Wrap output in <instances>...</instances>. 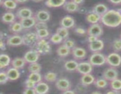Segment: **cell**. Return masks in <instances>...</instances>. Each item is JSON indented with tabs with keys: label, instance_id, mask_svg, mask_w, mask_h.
Returning <instances> with one entry per match:
<instances>
[{
	"label": "cell",
	"instance_id": "cell-1",
	"mask_svg": "<svg viewBox=\"0 0 121 94\" xmlns=\"http://www.w3.org/2000/svg\"><path fill=\"white\" fill-rule=\"evenodd\" d=\"M100 22L108 27L117 28L121 25V9H109L101 16Z\"/></svg>",
	"mask_w": 121,
	"mask_h": 94
},
{
	"label": "cell",
	"instance_id": "cell-2",
	"mask_svg": "<svg viewBox=\"0 0 121 94\" xmlns=\"http://www.w3.org/2000/svg\"><path fill=\"white\" fill-rule=\"evenodd\" d=\"M34 49L38 51L40 55H47L52 51L49 42L46 39H40L35 44Z\"/></svg>",
	"mask_w": 121,
	"mask_h": 94
},
{
	"label": "cell",
	"instance_id": "cell-3",
	"mask_svg": "<svg viewBox=\"0 0 121 94\" xmlns=\"http://www.w3.org/2000/svg\"><path fill=\"white\" fill-rule=\"evenodd\" d=\"M22 36L23 45L31 48L35 47L37 42L40 39L35 32H28L24 34Z\"/></svg>",
	"mask_w": 121,
	"mask_h": 94
},
{
	"label": "cell",
	"instance_id": "cell-4",
	"mask_svg": "<svg viewBox=\"0 0 121 94\" xmlns=\"http://www.w3.org/2000/svg\"><path fill=\"white\" fill-rule=\"evenodd\" d=\"M89 62L93 67H100L106 63V56L100 52H94L90 56Z\"/></svg>",
	"mask_w": 121,
	"mask_h": 94
},
{
	"label": "cell",
	"instance_id": "cell-5",
	"mask_svg": "<svg viewBox=\"0 0 121 94\" xmlns=\"http://www.w3.org/2000/svg\"><path fill=\"white\" fill-rule=\"evenodd\" d=\"M106 63L112 67H118L121 65V56L118 53L112 52L106 56Z\"/></svg>",
	"mask_w": 121,
	"mask_h": 94
},
{
	"label": "cell",
	"instance_id": "cell-6",
	"mask_svg": "<svg viewBox=\"0 0 121 94\" xmlns=\"http://www.w3.org/2000/svg\"><path fill=\"white\" fill-rule=\"evenodd\" d=\"M56 88L61 92L71 89L72 83L68 79L66 78H61L57 79L55 83Z\"/></svg>",
	"mask_w": 121,
	"mask_h": 94
},
{
	"label": "cell",
	"instance_id": "cell-7",
	"mask_svg": "<svg viewBox=\"0 0 121 94\" xmlns=\"http://www.w3.org/2000/svg\"><path fill=\"white\" fill-rule=\"evenodd\" d=\"M6 44L9 47H18L23 45L22 36L18 34H14L8 36L6 41Z\"/></svg>",
	"mask_w": 121,
	"mask_h": 94
},
{
	"label": "cell",
	"instance_id": "cell-8",
	"mask_svg": "<svg viewBox=\"0 0 121 94\" xmlns=\"http://www.w3.org/2000/svg\"><path fill=\"white\" fill-rule=\"evenodd\" d=\"M40 54L38 52V51H37L35 49H33L26 52L23 58L27 63H31L37 62L40 58Z\"/></svg>",
	"mask_w": 121,
	"mask_h": 94
},
{
	"label": "cell",
	"instance_id": "cell-9",
	"mask_svg": "<svg viewBox=\"0 0 121 94\" xmlns=\"http://www.w3.org/2000/svg\"><path fill=\"white\" fill-rule=\"evenodd\" d=\"M104 33V29L102 27L98 24H91L87 29V34L88 35H94V36L100 37Z\"/></svg>",
	"mask_w": 121,
	"mask_h": 94
},
{
	"label": "cell",
	"instance_id": "cell-10",
	"mask_svg": "<svg viewBox=\"0 0 121 94\" xmlns=\"http://www.w3.org/2000/svg\"><path fill=\"white\" fill-rule=\"evenodd\" d=\"M93 66L89 62H81L79 63L76 71L82 75L87 74H91L93 70Z\"/></svg>",
	"mask_w": 121,
	"mask_h": 94
},
{
	"label": "cell",
	"instance_id": "cell-11",
	"mask_svg": "<svg viewBox=\"0 0 121 94\" xmlns=\"http://www.w3.org/2000/svg\"><path fill=\"white\" fill-rule=\"evenodd\" d=\"M15 15L16 17L20 20L21 19L31 17L34 16V14L30 8L27 7H21L17 9L15 13Z\"/></svg>",
	"mask_w": 121,
	"mask_h": 94
},
{
	"label": "cell",
	"instance_id": "cell-12",
	"mask_svg": "<svg viewBox=\"0 0 121 94\" xmlns=\"http://www.w3.org/2000/svg\"><path fill=\"white\" fill-rule=\"evenodd\" d=\"M118 72L114 67L108 68L104 71L102 77L107 80L108 81H111L116 78H118Z\"/></svg>",
	"mask_w": 121,
	"mask_h": 94
},
{
	"label": "cell",
	"instance_id": "cell-13",
	"mask_svg": "<svg viewBox=\"0 0 121 94\" xmlns=\"http://www.w3.org/2000/svg\"><path fill=\"white\" fill-rule=\"evenodd\" d=\"M72 54L76 60H82L86 58L87 52L85 48L82 47H74L72 49Z\"/></svg>",
	"mask_w": 121,
	"mask_h": 94
},
{
	"label": "cell",
	"instance_id": "cell-14",
	"mask_svg": "<svg viewBox=\"0 0 121 94\" xmlns=\"http://www.w3.org/2000/svg\"><path fill=\"white\" fill-rule=\"evenodd\" d=\"M34 16L36 19L37 21L46 22L48 21L50 19V14L47 11L44 9H41L35 12Z\"/></svg>",
	"mask_w": 121,
	"mask_h": 94
},
{
	"label": "cell",
	"instance_id": "cell-15",
	"mask_svg": "<svg viewBox=\"0 0 121 94\" xmlns=\"http://www.w3.org/2000/svg\"><path fill=\"white\" fill-rule=\"evenodd\" d=\"M88 48L90 51L94 52H99L103 50L104 48V42L101 39H97L95 42L89 43L88 45Z\"/></svg>",
	"mask_w": 121,
	"mask_h": 94
},
{
	"label": "cell",
	"instance_id": "cell-16",
	"mask_svg": "<svg viewBox=\"0 0 121 94\" xmlns=\"http://www.w3.org/2000/svg\"><path fill=\"white\" fill-rule=\"evenodd\" d=\"M60 25L61 27H63L65 28L70 29L75 25V20L72 16H69V15H66L61 18L60 20Z\"/></svg>",
	"mask_w": 121,
	"mask_h": 94
},
{
	"label": "cell",
	"instance_id": "cell-17",
	"mask_svg": "<svg viewBox=\"0 0 121 94\" xmlns=\"http://www.w3.org/2000/svg\"><path fill=\"white\" fill-rule=\"evenodd\" d=\"M24 29H29L33 28L36 24L37 21L34 16L20 20Z\"/></svg>",
	"mask_w": 121,
	"mask_h": 94
},
{
	"label": "cell",
	"instance_id": "cell-18",
	"mask_svg": "<svg viewBox=\"0 0 121 94\" xmlns=\"http://www.w3.org/2000/svg\"><path fill=\"white\" fill-rule=\"evenodd\" d=\"M86 20L87 22L91 24H98L101 20V15L91 11L89 12L86 16Z\"/></svg>",
	"mask_w": 121,
	"mask_h": 94
},
{
	"label": "cell",
	"instance_id": "cell-19",
	"mask_svg": "<svg viewBox=\"0 0 121 94\" xmlns=\"http://www.w3.org/2000/svg\"><path fill=\"white\" fill-rule=\"evenodd\" d=\"M63 8L67 12L74 13L76 12H78L79 5L71 0L69 1H66V3L63 6Z\"/></svg>",
	"mask_w": 121,
	"mask_h": 94
},
{
	"label": "cell",
	"instance_id": "cell-20",
	"mask_svg": "<svg viewBox=\"0 0 121 94\" xmlns=\"http://www.w3.org/2000/svg\"><path fill=\"white\" fill-rule=\"evenodd\" d=\"M96 79L91 74H87L82 75L80 79L81 85L85 86H87L94 83Z\"/></svg>",
	"mask_w": 121,
	"mask_h": 94
},
{
	"label": "cell",
	"instance_id": "cell-21",
	"mask_svg": "<svg viewBox=\"0 0 121 94\" xmlns=\"http://www.w3.org/2000/svg\"><path fill=\"white\" fill-rule=\"evenodd\" d=\"M34 89L36 94H46L48 92L49 86L47 85V83L41 81L36 83Z\"/></svg>",
	"mask_w": 121,
	"mask_h": 94
},
{
	"label": "cell",
	"instance_id": "cell-22",
	"mask_svg": "<svg viewBox=\"0 0 121 94\" xmlns=\"http://www.w3.org/2000/svg\"><path fill=\"white\" fill-rule=\"evenodd\" d=\"M6 72H7L9 81H16L18 79L20 78V72L19 71V69H17V68H14V67L9 68Z\"/></svg>",
	"mask_w": 121,
	"mask_h": 94
},
{
	"label": "cell",
	"instance_id": "cell-23",
	"mask_svg": "<svg viewBox=\"0 0 121 94\" xmlns=\"http://www.w3.org/2000/svg\"><path fill=\"white\" fill-rule=\"evenodd\" d=\"M56 53L60 57L65 58L69 56L72 53V49H70L65 45L63 43V45L59 46L56 50Z\"/></svg>",
	"mask_w": 121,
	"mask_h": 94
},
{
	"label": "cell",
	"instance_id": "cell-24",
	"mask_svg": "<svg viewBox=\"0 0 121 94\" xmlns=\"http://www.w3.org/2000/svg\"><path fill=\"white\" fill-rule=\"evenodd\" d=\"M26 61L24 59V58H20V57H16L15 58L11 60V65L12 67L17 68L18 69H20L23 68L25 67L26 64Z\"/></svg>",
	"mask_w": 121,
	"mask_h": 94
},
{
	"label": "cell",
	"instance_id": "cell-25",
	"mask_svg": "<svg viewBox=\"0 0 121 94\" xmlns=\"http://www.w3.org/2000/svg\"><path fill=\"white\" fill-rule=\"evenodd\" d=\"M15 18H16V15L14 13L11 12H6L2 14L1 20L4 23L10 24L15 21Z\"/></svg>",
	"mask_w": 121,
	"mask_h": 94
},
{
	"label": "cell",
	"instance_id": "cell-26",
	"mask_svg": "<svg viewBox=\"0 0 121 94\" xmlns=\"http://www.w3.org/2000/svg\"><path fill=\"white\" fill-rule=\"evenodd\" d=\"M23 29V27L20 21H14L13 23L10 24L9 25V31L14 34H18L22 32Z\"/></svg>",
	"mask_w": 121,
	"mask_h": 94
},
{
	"label": "cell",
	"instance_id": "cell-27",
	"mask_svg": "<svg viewBox=\"0 0 121 94\" xmlns=\"http://www.w3.org/2000/svg\"><path fill=\"white\" fill-rule=\"evenodd\" d=\"M109 10V8L105 4L99 3L96 4L92 8V11L97 13L100 15H103L105 14Z\"/></svg>",
	"mask_w": 121,
	"mask_h": 94
},
{
	"label": "cell",
	"instance_id": "cell-28",
	"mask_svg": "<svg viewBox=\"0 0 121 94\" xmlns=\"http://www.w3.org/2000/svg\"><path fill=\"white\" fill-rule=\"evenodd\" d=\"M79 63L76 59H70L66 61L64 64V67L65 69L67 71L72 72L77 70Z\"/></svg>",
	"mask_w": 121,
	"mask_h": 94
},
{
	"label": "cell",
	"instance_id": "cell-29",
	"mask_svg": "<svg viewBox=\"0 0 121 94\" xmlns=\"http://www.w3.org/2000/svg\"><path fill=\"white\" fill-rule=\"evenodd\" d=\"M1 5L6 9L13 10L17 7V3L14 0H1Z\"/></svg>",
	"mask_w": 121,
	"mask_h": 94
},
{
	"label": "cell",
	"instance_id": "cell-30",
	"mask_svg": "<svg viewBox=\"0 0 121 94\" xmlns=\"http://www.w3.org/2000/svg\"><path fill=\"white\" fill-rule=\"evenodd\" d=\"M66 0H46L45 4L49 8H59L63 7Z\"/></svg>",
	"mask_w": 121,
	"mask_h": 94
},
{
	"label": "cell",
	"instance_id": "cell-31",
	"mask_svg": "<svg viewBox=\"0 0 121 94\" xmlns=\"http://www.w3.org/2000/svg\"><path fill=\"white\" fill-rule=\"evenodd\" d=\"M11 60L10 57L8 55L5 54H1L0 55V68H3L8 67L11 64Z\"/></svg>",
	"mask_w": 121,
	"mask_h": 94
},
{
	"label": "cell",
	"instance_id": "cell-32",
	"mask_svg": "<svg viewBox=\"0 0 121 94\" xmlns=\"http://www.w3.org/2000/svg\"><path fill=\"white\" fill-rule=\"evenodd\" d=\"M93 84L98 89H104L108 86V82L107 80L102 78L96 79Z\"/></svg>",
	"mask_w": 121,
	"mask_h": 94
},
{
	"label": "cell",
	"instance_id": "cell-33",
	"mask_svg": "<svg viewBox=\"0 0 121 94\" xmlns=\"http://www.w3.org/2000/svg\"><path fill=\"white\" fill-rule=\"evenodd\" d=\"M27 79L33 81L34 83H37L42 80V76L40 72H30L28 75Z\"/></svg>",
	"mask_w": 121,
	"mask_h": 94
},
{
	"label": "cell",
	"instance_id": "cell-34",
	"mask_svg": "<svg viewBox=\"0 0 121 94\" xmlns=\"http://www.w3.org/2000/svg\"><path fill=\"white\" fill-rule=\"evenodd\" d=\"M44 79L48 82H54L57 79V75L54 72H47L44 75Z\"/></svg>",
	"mask_w": 121,
	"mask_h": 94
},
{
	"label": "cell",
	"instance_id": "cell-35",
	"mask_svg": "<svg viewBox=\"0 0 121 94\" xmlns=\"http://www.w3.org/2000/svg\"><path fill=\"white\" fill-rule=\"evenodd\" d=\"M41 65L37 62L29 63L28 67V70L29 72H40L41 70Z\"/></svg>",
	"mask_w": 121,
	"mask_h": 94
},
{
	"label": "cell",
	"instance_id": "cell-36",
	"mask_svg": "<svg viewBox=\"0 0 121 94\" xmlns=\"http://www.w3.org/2000/svg\"><path fill=\"white\" fill-rule=\"evenodd\" d=\"M109 85L111 89L118 90V91L121 90V79H120L116 78L110 81Z\"/></svg>",
	"mask_w": 121,
	"mask_h": 94
},
{
	"label": "cell",
	"instance_id": "cell-37",
	"mask_svg": "<svg viewBox=\"0 0 121 94\" xmlns=\"http://www.w3.org/2000/svg\"><path fill=\"white\" fill-rule=\"evenodd\" d=\"M69 29L65 28L63 27L60 26V27L57 28L56 33L60 35L61 37L63 38V39L68 38L69 35Z\"/></svg>",
	"mask_w": 121,
	"mask_h": 94
},
{
	"label": "cell",
	"instance_id": "cell-38",
	"mask_svg": "<svg viewBox=\"0 0 121 94\" xmlns=\"http://www.w3.org/2000/svg\"><path fill=\"white\" fill-rule=\"evenodd\" d=\"M63 38L56 32L53 34L50 38V41L54 44H60L63 42Z\"/></svg>",
	"mask_w": 121,
	"mask_h": 94
},
{
	"label": "cell",
	"instance_id": "cell-39",
	"mask_svg": "<svg viewBox=\"0 0 121 94\" xmlns=\"http://www.w3.org/2000/svg\"><path fill=\"white\" fill-rule=\"evenodd\" d=\"M37 35L40 39H46L49 36L50 32L48 29H41L35 31Z\"/></svg>",
	"mask_w": 121,
	"mask_h": 94
},
{
	"label": "cell",
	"instance_id": "cell-40",
	"mask_svg": "<svg viewBox=\"0 0 121 94\" xmlns=\"http://www.w3.org/2000/svg\"><path fill=\"white\" fill-rule=\"evenodd\" d=\"M112 47L113 50L116 52L121 51V39H116L112 42Z\"/></svg>",
	"mask_w": 121,
	"mask_h": 94
},
{
	"label": "cell",
	"instance_id": "cell-41",
	"mask_svg": "<svg viewBox=\"0 0 121 94\" xmlns=\"http://www.w3.org/2000/svg\"><path fill=\"white\" fill-rule=\"evenodd\" d=\"M8 81H9V80L8 78V75L7 74V72L2 71V70L1 71V72H0V84H5Z\"/></svg>",
	"mask_w": 121,
	"mask_h": 94
},
{
	"label": "cell",
	"instance_id": "cell-42",
	"mask_svg": "<svg viewBox=\"0 0 121 94\" xmlns=\"http://www.w3.org/2000/svg\"><path fill=\"white\" fill-rule=\"evenodd\" d=\"M34 28H35V31L41 29H48V25L46 22L37 21Z\"/></svg>",
	"mask_w": 121,
	"mask_h": 94
},
{
	"label": "cell",
	"instance_id": "cell-43",
	"mask_svg": "<svg viewBox=\"0 0 121 94\" xmlns=\"http://www.w3.org/2000/svg\"><path fill=\"white\" fill-rule=\"evenodd\" d=\"M63 44L65 45L66 47L69 48L70 49H73L74 47H76L75 41L74 40L72 39L68 38L65 39L63 41Z\"/></svg>",
	"mask_w": 121,
	"mask_h": 94
},
{
	"label": "cell",
	"instance_id": "cell-44",
	"mask_svg": "<svg viewBox=\"0 0 121 94\" xmlns=\"http://www.w3.org/2000/svg\"><path fill=\"white\" fill-rule=\"evenodd\" d=\"M35 85H36V83H34L33 81H30L28 79H27L24 82L25 87L27 88H34L35 86Z\"/></svg>",
	"mask_w": 121,
	"mask_h": 94
},
{
	"label": "cell",
	"instance_id": "cell-45",
	"mask_svg": "<svg viewBox=\"0 0 121 94\" xmlns=\"http://www.w3.org/2000/svg\"><path fill=\"white\" fill-rule=\"evenodd\" d=\"M74 32L79 35H84L87 34V31L81 27H77L74 29Z\"/></svg>",
	"mask_w": 121,
	"mask_h": 94
},
{
	"label": "cell",
	"instance_id": "cell-46",
	"mask_svg": "<svg viewBox=\"0 0 121 94\" xmlns=\"http://www.w3.org/2000/svg\"><path fill=\"white\" fill-rule=\"evenodd\" d=\"M24 94H36L34 88H25L22 92Z\"/></svg>",
	"mask_w": 121,
	"mask_h": 94
},
{
	"label": "cell",
	"instance_id": "cell-47",
	"mask_svg": "<svg viewBox=\"0 0 121 94\" xmlns=\"http://www.w3.org/2000/svg\"><path fill=\"white\" fill-rule=\"evenodd\" d=\"M98 36H94V35H88L87 36V41H88L89 43H91V42H95V41H96L97 39H98Z\"/></svg>",
	"mask_w": 121,
	"mask_h": 94
},
{
	"label": "cell",
	"instance_id": "cell-48",
	"mask_svg": "<svg viewBox=\"0 0 121 94\" xmlns=\"http://www.w3.org/2000/svg\"><path fill=\"white\" fill-rule=\"evenodd\" d=\"M78 12H79L81 14H87L88 13L87 12V9L85 8V7H79Z\"/></svg>",
	"mask_w": 121,
	"mask_h": 94
},
{
	"label": "cell",
	"instance_id": "cell-49",
	"mask_svg": "<svg viewBox=\"0 0 121 94\" xmlns=\"http://www.w3.org/2000/svg\"><path fill=\"white\" fill-rule=\"evenodd\" d=\"M0 48L1 51H5L6 49L5 43L4 42L2 39H1V41H0Z\"/></svg>",
	"mask_w": 121,
	"mask_h": 94
},
{
	"label": "cell",
	"instance_id": "cell-50",
	"mask_svg": "<svg viewBox=\"0 0 121 94\" xmlns=\"http://www.w3.org/2000/svg\"><path fill=\"white\" fill-rule=\"evenodd\" d=\"M108 1L111 4H112L113 5H115L121 4V0H108Z\"/></svg>",
	"mask_w": 121,
	"mask_h": 94
},
{
	"label": "cell",
	"instance_id": "cell-51",
	"mask_svg": "<svg viewBox=\"0 0 121 94\" xmlns=\"http://www.w3.org/2000/svg\"><path fill=\"white\" fill-rule=\"evenodd\" d=\"M121 92L118 91V90H113V89H111V90L110 91H108L106 92L107 94H120Z\"/></svg>",
	"mask_w": 121,
	"mask_h": 94
},
{
	"label": "cell",
	"instance_id": "cell-52",
	"mask_svg": "<svg viewBox=\"0 0 121 94\" xmlns=\"http://www.w3.org/2000/svg\"><path fill=\"white\" fill-rule=\"evenodd\" d=\"M72 1H73L74 2H75L76 4L80 5L82 4L83 3L85 0H72Z\"/></svg>",
	"mask_w": 121,
	"mask_h": 94
},
{
	"label": "cell",
	"instance_id": "cell-53",
	"mask_svg": "<svg viewBox=\"0 0 121 94\" xmlns=\"http://www.w3.org/2000/svg\"><path fill=\"white\" fill-rule=\"evenodd\" d=\"M63 94H74V92L73 91V90H71V89H69V90H66V91L63 92Z\"/></svg>",
	"mask_w": 121,
	"mask_h": 94
},
{
	"label": "cell",
	"instance_id": "cell-54",
	"mask_svg": "<svg viewBox=\"0 0 121 94\" xmlns=\"http://www.w3.org/2000/svg\"><path fill=\"white\" fill-rule=\"evenodd\" d=\"M17 4H24L28 1V0H14Z\"/></svg>",
	"mask_w": 121,
	"mask_h": 94
},
{
	"label": "cell",
	"instance_id": "cell-55",
	"mask_svg": "<svg viewBox=\"0 0 121 94\" xmlns=\"http://www.w3.org/2000/svg\"><path fill=\"white\" fill-rule=\"evenodd\" d=\"M31 1L35 2H41V1H43V0H31Z\"/></svg>",
	"mask_w": 121,
	"mask_h": 94
},
{
	"label": "cell",
	"instance_id": "cell-56",
	"mask_svg": "<svg viewBox=\"0 0 121 94\" xmlns=\"http://www.w3.org/2000/svg\"><path fill=\"white\" fill-rule=\"evenodd\" d=\"M92 94H101V92H92Z\"/></svg>",
	"mask_w": 121,
	"mask_h": 94
},
{
	"label": "cell",
	"instance_id": "cell-57",
	"mask_svg": "<svg viewBox=\"0 0 121 94\" xmlns=\"http://www.w3.org/2000/svg\"><path fill=\"white\" fill-rule=\"evenodd\" d=\"M120 38L121 39V34H120Z\"/></svg>",
	"mask_w": 121,
	"mask_h": 94
}]
</instances>
